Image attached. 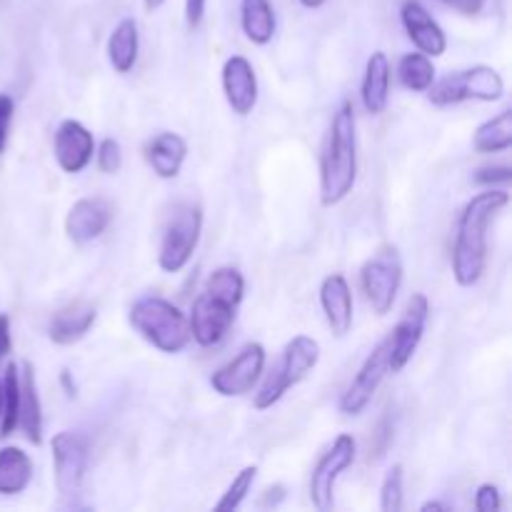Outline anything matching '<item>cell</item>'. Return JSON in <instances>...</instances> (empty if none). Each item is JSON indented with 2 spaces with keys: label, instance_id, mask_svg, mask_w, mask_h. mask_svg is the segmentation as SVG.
Returning a JSON list of instances; mask_svg holds the SVG:
<instances>
[{
  "label": "cell",
  "instance_id": "obj_43",
  "mask_svg": "<svg viewBox=\"0 0 512 512\" xmlns=\"http://www.w3.org/2000/svg\"><path fill=\"white\" fill-rule=\"evenodd\" d=\"M0 415H3V380H0Z\"/></svg>",
  "mask_w": 512,
  "mask_h": 512
},
{
  "label": "cell",
  "instance_id": "obj_5",
  "mask_svg": "<svg viewBox=\"0 0 512 512\" xmlns=\"http://www.w3.org/2000/svg\"><path fill=\"white\" fill-rule=\"evenodd\" d=\"M203 233V210L195 203H178L170 213L160 240L158 265L163 273H180L193 258Z\"/></svg>",
  "mask_w": 512,
  "mask_h": 512
},
{
  "label": "cell",
  "instance_id": "obj_13",
  "mask_svg": "<svg viewBox=\"0 0 512 512\" xmlns=\"http://www.w3.org/2000/svg\"><path fill=\"white\" fill-rule=\"evenodd\" d=\"M235 305L225 303V300L215 298L210 293H200L195 298L193 310H190V338L195 340L203 348H213V345L223 343V338L228 335V330L235 323Z\"/></svg>",
  "mask_w": 512,
  "mask_h": 512
},
{
  "label": "cell",
  "instance_id": "obj_34",
  "mask_svg": "<svg viewBox=\"0 0 512 512\" xmlns=\"http://www.w3.org/2000/svg\"><path fill=\"white\" fill-rule=\"evenodd\" d=\"M15 103L8 93H0V155L5 153V145H8V133L10 123H13Z\"/></svg>",
  "mask_w": 512,
  "mask_h": 512
},
{
  "label": "cell",
  "instance_id": "obj_14",
  "mask_svg": "<svg viewBox=\"0 0 512 512\" xmlns=\"http://www.w3.org/2000/svg\"><path fill=\"white\" fill-rule=\"evenodd\" d=\"M53 153L60 170L68 175L83 173L95 155V138L78 120H63L55 130Z\"/></svg>",
  "mask_w": 512,
  "mask_h": 512
},
{
  "label": "cell",
  "instance_id": "obj_11",
  "mask_svg": "<svg viewBox=\"0 0 512 512\" xmlns=\"http://www.w3.org/2000/svg\"><path fill=\"white\" fill-rule=\"evenodd\" d=\"M265 368V348L260 343H248L228 365L215 370L210 385L223 398H240L258 385Z\"/></svg>",
  "mask_w": 512,
  "mask_h": 512
},
{
  "label": "cell",
  "instance_id": "obj_3",
  "mask_svg": "<svg viewBox=\"0 0 512 512\" xmlns=\"http://www.w3.org/2000/svg\"><path fill=\"white\" fill-rule=\"evenodd\" d=\"M128 320L145 343H150L165 355L183 353L190 340H193L190 338L188 318L180 313L178 305L160 298V295H145V298L135 300Z\"/></svg>",
  "mask_w": 512,
  "mask_h": 512
},
{
  "label": "cell",
  "instance_id": "obj_25",
  "mask_svg": "<svg viewBox=\"0 0 512 512\" xmlns=\"http://www.w3.org/2000/svg\"><path fill=\"white\" fill-rule=\"evenodd\" d=\"M240 25L250 43L268 45L275 35V10L270 0H240Z\"/></svg>",
  "mask_w": 512,
  "mask_h": 512
},
{
  "label": "cell",
  "instance_id": "obj_39",
  "mask_svg": "<svg viewBox=\"0 0 512 512\" xmlns=\"http://www.w3.org/2000/svg\"><path fill=\"white\" fill-rule=\"evenodd\" d=\"M60 380H63V385H65V390H68V395H75V385L70 383V373H68V370H63Z\"/></svg>",
  "mask_w": 512,
  "mask_h": 512
},
{
  "label": "cell",
  "instance_id": "obj_17",
  "mask_svg": "<svg viewBox=\"0 0 512 512\" xmlns=\"http://www.w3.org/2000/svg\"><path fill=\"white\" fill-rule=\"evenodd\" d=\"M400 20H403L405 33H408V38L413 40V45L420 53H425L428 58H438V55L445 53L448 38H445L438 20L423 8V3H418V0H405L403 10H400Z\"/></svg>",
  "mask_w": 512,
  "mask_h": 512
},
{
  "label": "cell",
  "instance_id": "obj_8",
  "mask_svg": "<svg viewBox=\"0 0 512 512\" xmlns=\"http://www.w3.org/2000/svg\"><path fill=\"white\" fill-rule=\"evenodd\" d=\"M53 450V468H55V488H58L60 500L68 503L75 500L83 490L85 470H88V438L83 433H63L50 440Z\"/></svg>",
  "mask_w": 512,
  "mask_h": 512
},
{
  "label": "cell",
  "instance_id": "obj_31",
  "mask_svg": "<svg viewBox=\"0 0 512 512\" xmlns=\"http://www.w3.org/2000/svg\"><path fill=\"white\" fill-rule=\"evenodd\" d=\"M380 510L400 512L403 510V465H393L380 485Z\"/></svg>",
  "mask_w": 512,
  "mask_h": 512
},
{
  "label": "cell",
  "instance_id": "obj_24",
  "mask_svg": "<svg viewBox=\"0 0 512 512\" xmlns=\"http://www.w3.org/2000/svg\"><path fill=\"white\" fill-rule=\"evenodd\" d=\"M138 23L133 18H123L108 38V60L115 68V73H130L133 65L138 63Z\"/></svg>",
  "mask_w": 512,
  "mask_h": 512
},
{
  "label": "cell",
  "instance_id": "obj_38",
  "mask_svg": "<svg viewBox=\"0 0 512 512\" xmlns=\"http://www.w3.org/2000/svg\"><path fill=\"white\" fill-rule=\"evenodd\" d=\"M13 348V338H10V318L5 313H0V360L10 353Z\"/></svg>",
  "mask_w": 512,
  "mask_h": 512
},
{
  "label": "cell",
  "instance_id": "obj_27",
  "mask_svg": "<svg viewBox=\"0 0 512 512\" xmlns=\"http://www.w3.org/2000/svg\"><path fill=\"white\" fill-rule=\"evenodd\" d=\"M398 78L413 93H425L435 83V65L425 53H408L400 58Z\"/></svg>",
  "mask_w": 512,
  "mask_h": 512
},
{
  "label": "cell",
  "instance_id": "obj_21",
  "mask_svg": "<svg viewBox=\"0 0 512 512\" xmlns=\"http://www.w3.org/2000/svg\"><path fill=\"white\" fill-rule=\"evenodd\" d=\"M18 425H23L25 438H28L30 443L33 445L43 443V405H40L35 370L30 363H23V373H20Z\"/></svg>",
  "mask_w": 512,
  "mask_h": 512
},
{
  "label": "cell",
  "instance_id": "obj_32",
  "mask_svg": "<svg viewBox=\"0 0 512 512\" xmlns=\"http://www.w3.org/2000/svg\"><path fill=\"white\" fill-rule=\"evenodd\" d=\"M95 158H98V168L103 170V173H118L120 165H123V150H120L118 140L105 138L103 143L95 148Z\"/></svg>",
  "mask_w": 512,
  "mask_h": 512
},
{
  "label": "cell",
  "instance_id": "obj_19",
  "mask_svg": "<svg viewBox=\"0 0 512 512\" xmlns=\"http://www.w3.org/2000/svg\"><path fill=\"white\" fill-rule=\"evenodd\" d=\"M98 320V310L88 300H73L65 308L55 310L50 318L48 335L55 345H73L90 333V328Z\"/></svg>",
  "mask_w": 512,
  "mask_h": 512
},
{
  "label": "cell",
  "instance_id": "obj_42",
  "mask_svg": "<svg viewBox=\"0 0 512 512\" xmlns=\"http://www.w3.org/2000/svg\"><path fill=\"white\" fill-rule=\"evenodd\" d=\"M430 510H445V505L443 503H433V500H430V503H425L423 508H420V512H430Z\"/></svg>",
  "mask_w": 512,
  "mask_h": 512
},
{
  "label": "cell",
  "instance_id": "obj_15",
  "mask_svg": "<svg viewBox=\"0 0 512 512\" xmlns=\"http://www.w3.org/2000/svg\"><path fill=\"white\" fill-rule=\"evenodd\" d=\"M113 220V205L105 198H80L65 215V235L75 245H85L90 240H98L108 230Z\"/></svg>",
  "mask_w": 512,
  "mask_h": 512
},
{
  "label": "cell",
  "instance_id": "obj_23",
  "mask_svg": "<svg viewBox=\"0 0 512 512\" xmlns=\"http://www.w3.org/2000/svg\"><path fill=\"white\" fill-rule=\"evenodd\" d=\"M33 480V460L23 448H0V495H18Z\"/></svg>",
  "mask_w": 512,
  "mask_h": 512
},
{
  "label": "cell",
  "instance_id": "obj_28",
  "mask_svg": "<svg viewBox=\"0 0 512 512\" xmlns=\"http://www.w3.org/2000/svg\"><path fill=\"white\" fill-rule=\"evenodd\" d=\"M18 405H20V370L15 363H8L3 373V415H0V438L13 435L18 428Z\"/></svg>",
  "mask_w": 512,
  "mask_h": 512
},
{
  "label": "cell",
  "instance_id": "obj_10",
  "mask_svg": "<svg viewBox=\"0 0 512 512\" xmlns=\"http://www.w3.org/2000/svg\"><path fill=\"white\" fill-rule=\"evenodd\" d=\"M430 303L428 295L413 293L405 303L403 318L395 325L390 333V355H388V368L393 373H400L405 365L413 360L415 350H418L420 340H423L425 325H428Z\"/></svg>",
  "mask_w": 512,
  "mask_h": 512
},
{
  "label": "cell",
  "instance_id": "obj_35",
  "mask_svg": "<svg viewBox=\"0 0 512 512\" xmlns=\"http://www.w3.org/2000/svg\"><path fill=\"white\" fill-rule=\"evenodd\" d=\"M512 178V170L508 165H498V168H480L478 173H475V183L478 185H488V188H493V185H508Z\"/></svg>",
  "mask_w": 512,
  "mask_h": 512
},
{
  "label": "cell",
  "instance_id": "obj_33",
  "mask_svg": "<svg viewBox=\"0 0 512 512\" xmlns=\"http://www.w3.org/2000/svg\"><path fill=\"white\" fill-rule=\"evenodd\" d=\"M503 508V500H500V490L495 485L485 483L480 485L478 493H475V510L478 512H498Z\"/></svg>",
  "mask_w": 512,
  "mask_h": 512
},
{
  "label": "cell",
  "instance_id": "obj_41",
  "mask_svg": "<svg viewBox=\"0 0 512 512\" xmlns=\"http://www.w3.org/2000/svg\"><path fill=\"white\" fill-rule=\"evenodd\" d=\"M143 3H145V10H150V13H153V10H158L165 0H143Z\"/></svg>",
  "mask_w": 512,
  "mask_h": 512
},
{
  "label": "cell",
  "instance_id": "obj_1",
  "mask_svg": "<svg viewBox=\"0 0 512 512\" xmlns=\"http://www.w3.org/2000/svg\"><path fill=\"white\" fill-rule=\"evenodd\" d=\"M508 203L510 195L505 190L488 188L475 195L460 213L453 245V275L455 283L463 288H473L483 278L488 263V228Z\"/></svg>",
  "mask_w": 512,
  "mask_h": 512
},
{
  "label": "cell",
  "instance_id": "obj_2",
  "mask_svg": "<svg viewBox=\"0 0 512 512\" xmlns=\"http://www.w3.org/2000/svg\"><path fill=\"white\" fill-rule=\"evenodd\" d=\"M358 178V133L355 110L350 100H343L330 123L328 140L320 155V203L325 208L343 203Z\"/></svg>",
  "mask_w": 512,
  "mask_h": 512
},
{
  "label": "cell",
  "instance_id": "obj_30",
  "mask_svg": "<svg viewBox=\"0 0 512 512\" xmlns=\"http://www.w3.org/2000/svg\"><path fill=\"white\" fill-rule=\"evenodd\" d=\"M255 478H258V465H245L238 475L233 478V483L228 485L225 495L220 498V503L215 505L218 512H230V510H238L243 505V500L248 498L250 488H253Z\"/></svg>",
  "mask_w": 512,
  "mask_h": 512
},
{
  "label": "cell",
  "instance_id": "obj_4",
  "mask_svg": "<svg viewBox=\"0 0 512 512\" xmlns=\"http://www.w3.org/2000/svg\"><path fill=\"white\" fill-rule=\"evenodd\" d=\"M320 360V345L318 340L310 338V335H295L288 345H285L283 355H280V363L275 365L273 373L265 378L263 388L255 395V408L268 410L288 393L290 388H295L298 383H303L310 373L315 370Z\"/></svg>",
  "mask_w": 512,
  "mask_h": 512
},
{
  "label": "cell",
  "instance_id": "obj_16",
  "mask_svg": "<svg viewBox=\"0 0 512 512\" xmlns=\"http://www.w3.org/2000/svg\"><path fill=\"white\" fill-rule=\"evenodd\" d=\"M223 93L230 110L240 118L253 113L258 103V78H255L253 63L243 55H233L223 65Z\"/></svg>",
  "mask_w": 512,
  "mask_h": 512
},
{
  "label": "cell",
  "instance_id": "obj_29",
  "mask_svg": "<svg viewBox=\"0 0 512 512\" xmlns=\"http://www.w3.org/2000/svg\"><path fill=\"white\" fill-rule=\"evenodd\" d=\"M205 293L215 295V298L225 300V303L238 308L245 293V280L243 275H240V270L218 268L208 275V280H205Z\"/></svg>",
  "mask_w": 512,
  "mask_h": 512
},
{
  "label": "cell",
  "instance_id": "obj_40",
  "mask_svg": "<svg viewBox=\"0 0 512 512\" xmlns=\"http://www.w3.org/2000/svg\"><path fill=\"white\" fill-rule=\"evenodd\" d=\"M325 3H328V0H300V5H303V8H310V10L323 8Z\"/></svg>",
  "mask_w": 512,
  "mask_h": 512
},
{
  "label": "cell",
  "instance_id": "obj_7",
  "mask_svg": "<svg viewBox=\"0 0 512 512\" xmlns=\"http://www.w3.org/2000/svg\"><path fill=\"white\" fill-rule=\"evenodd\" d=\"M360 285L378 315H388L393 310L398 290L403 285V260L393 245L380 248L360 270Z\"/></svg>",
  "mask_w": 512,
  "mask_h": 512
},
{
  "label": "cell",
  "instance_id": "obj_6",
  "mask_svg": "<svg viewBox=\"0 0 512 512\" xmlns=\"http://www.w3.org/2000/svg\"><path fill=\"white\" fill-rule=\"evenodd\" d=\"M428 98L433 105H455L465 100H480V103H495L503 98L505 83L500 73L490 65H475V68L458 70L453 75H445L443 80L430 85Z\"/></svg>",
  "mask_w": 512,
  "mask_h": 512
},
{
  "label": "cell",
  "instance_id": "obj_36",
  "mask_svg": "<svg viewBox=\"0 0 512 512\" xmlns=\"http://www.w3.org/2000/svg\"><path fill=\"white\" fill-rule=\"evenodd\" d=\"M438 3L445 5V8L455 10V13L473 18V15L483 13V8H485V3H488V0H438Z\"/></svg>",
  "mask_w": 512,
  "mask_h": 512
},
{
  "label": "cell",
  "instance_id": "obj_9",
  "mask_svg": "<svg viewBox=\"0 0 512 512\" xmlns=\"http://www.w3.org/2000/svg\"><path fill=\"white\" fill-rule=\"evenodd\" d=\"M355 450H358V445H355L353 435H338L335 443L325 450L323 458L313 468V475H310V503L320 512L330 510V505H333L335 483L353 465Z\"/></svg>",
  "mask_w": 512,
  "mask_h": 512
},
{
  "label": "cell",
  "instance_id": "obj_37",
  "mask_svg": "<svg viewBox=\"0 0 512 512\" xmlns=\"http://www.w3.org/2000/svg\"><path fill=\"white\" fill-rule=\"evenodd\" d=\"M205 3L208 0H185V20H188L190 30H198L205 18Z\"/></svg>",
  "mask_w": 512,
  "mask_h": 512
},
{
  "label": "cell",
  "instance_id": "obj_20",
  "mask_svg": "<svg viewBox=\"0 0 512 512\" xmlns=\"http://www.w3.org/2000/svg\"><path fill=\"white\" fill-rule=\"evenodd\" d=\"M145 163L153 168V173L163 180H173L180 175L185 158H188V143L178 133H158L150 138L143 148Z\"/></svg>",
  "mask_w": 512,
  "mask_h": 512
},
{
  "label": "cell",
  "instance_id": "obj_26",
  "mask_svg": "<svg viewBox=\"0 0 512 512\" xmlns=\"http://www.w3.org/2000/svg\"><path fill=\"white\" fill-rule=\"evenodd\" d=\"M473 145L478 153H505L512 145V110L505 108L475 130Z\"/></svg>",
  "mask_w": 512,
  "mask_h": 512
},
{
  "label": "cell",
  "instance_id": "obj_12",
  "mask_svg": "<svg viewBox=\"0 0 512 512\" xmlns=\"http://www.w3.org/2000/svg\"><path fill=\"white\" fill-rule=\"evenodd\" d=\"M388 355H390V335L385 340H380L373 348V353L365 358V363L360 365L358 375L353 378V383L348 385V390L340 398V413L345 415H360L368 403L373 400V395L378 393L380 383L388 375Z\"/></svg>",
  "mask_w": 512,
  "mask_h": 512
},
{
  "label": "cell",
  "instance_id": "obj_18",
  "mask_svg": "<svg viewBox=\"0 0 512 512\" xmlns=\"http://www.w3.org/2000/svg\"><path fill=\"white\" fill-rule=\"evenodd\" d=\"M320 305H323L325 320L338 338H345L353 328V293L345 275L333 273L320 285Z\"/></svg>",
  "mask_w": 512,
  "mask_h": 512
},
{
  "label": "cell",
  "instance_id": "obj_22",
  "mask_svg": "<svg viewBox=\"0 0 512 512\" xmlns=\"http://www.w3.org/2000/svg\"><path fill=\"white\" fill-rule=\"evenodd\" d=\"M390 98V60L383 50H375L365 65L363 105L370 115H380Z\"/></svg>",
  "mask_w": 512,
  "mask_h": 512
}]
</instances>
